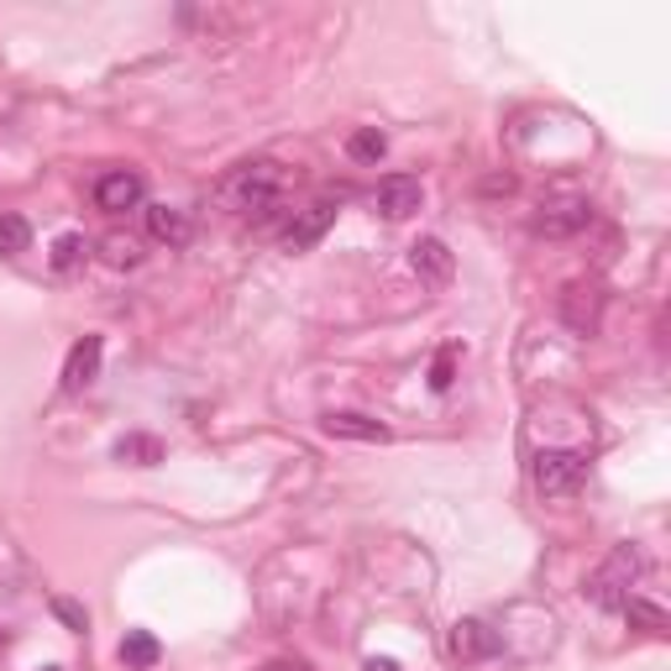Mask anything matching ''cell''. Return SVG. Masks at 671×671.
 <instances>
[{"mask_svg":"<svg viewBox=\"0 0 671 671\" xmlns=\"http://www.w3.org/2000/svg\"><path fill=\"white\" fill-rule=\"evenodd\" d=\"M220 195H226L231 210H273L278 195H283V168H278L273 158L241 163V168H231V178H226Z\"/></svg>","mask_w":671,"mask_h":671,"instance_id":"obj_1","label":"cell"},{"mask_svg":"<svg viewBox=\"0 0 671 671\" xmlns=\"http://www.w3.org/2000/svg\"><path fill=\"white\" fill-rule=\"evenodd\" d=\"M640 567H646V561H640V551H634V546H619V551H613L609 561L592 572V582H588L592 603H598V609H624L630 582L640 577Z\"/></svg>","mask_w":671,"mask_h":671,"instance_id":"obj_2","label":"cell"},{"mask_svg":"<svg viewBox=\"0 0 671 671\" xmlns=\"http://www.w3.org/2000/svg\"><path fill=\"white\" fill-rule=\"evenodd\" d=\"M535 488L546 498H561V494H577L582 488V477H588V456L582 452H540L535 456Z\"/></svg>","mask_w":671,"mask_h":671,"instance_id":"obj_3","label":"cell"},{"mask_svg":"<svg viewBox=\"0 0 671 671\" xmlns=\"http://www.w3.org/2000/svg\"><path fill=\"white\" fill-rule=\"evenodd\" d=\"M504 651V640L498 630H488L483 619H456L452 630H446V655L452 661H488V655Z\"/></svg>","mask_w":671,"mask_h":671,"instance_id":"obj_4","label":"cell"},{"mask_svg":"<svg viewBox=\"0 0 671 671\" xmlns=\"http://www.w3.org/2000/svg\"><path fill=\"white\" fill-rule=\"evenodd\" d=\"M142 195H147V184H142V174H132V168H111V174L95 178V205L105 210V216L137 210Z\"/></svg>","mask_w":671,"mask_h":671,"instance_id":"obj_5","label":"cell"},{"mask_svg":"<svg viewBox=\"0 0 671 671\" xmlns=\"http://www.w3.org/2000/svg\"><path fill=\"white\" fill-rule=\"evenodd\" d=\"M588 220H592V205L588 199H551V205H540V216H535V231L540 237H577V231H588Z\"/></svg>","mask_w":671,"mask_h":671,"instance_id":"obj_6","label":"cell"},{"mask_svg":"<svg viewBox=\"0 0 671 671\" xmlns=\"http://www.w3.org/2000/svg\"><path fill=\"white\" fill-rule=\"evenodd\" d=\"M420 199H425V189H420V178H410V174H389L383 184H378V210H383L389 220L415 216Z\"/></svg>","mask_w":671,"mask_h":671,"instance_id":"obj_7","label":"cell"},{"mask_svg":"<svg viewBox=\"0 0 671 671\" xmlns=\"http://www.w3.org/2000/svg\"><path fill=\"white\" fill-rule=\"evenodd\" d=\"M100 357H105V341H100V336H84L80 347L69 352V362H63V389H69V394H80V389L95 383Z\"/></svg>","mask_w":671,"mask_h":671,"instance_id":"obj_8","label":"cell"},{"mask_svg":"<svg viewBox=\"0 0 671 671\" xmlns=\"http://www.w3.org/2000/svg\"><path fill=\"white\" fill-rule=\"evenodd\" d=\"M331 220H336V205H331V199H316V205H310V210H299V220L283 231V247H289V252L316 247V241L326 237V226H331Z\"/></svg>","mask_w":671,"mask_h":671,"instance_id":"obj_9","label":"cell"},{"mask_svg":"<svg viewBox=\"0 0 671 671\" xmlns=\"http://www.w3.org/2000/svg\"><path fill=\"white\" fill-rule=\"evenodd\" d=\"M561 316L572 331H598V316H603V295H598V283H572L567 295H561Z\"/></svg>","mask_w":671,"mask_h":671,"instance_id":"obj_10","label":"cell"},{"mask_svg":"<svg viewBox=\"0 0 671 671\" xmlns=\"http://www.w3.org/2000/svg\"><path fill=\"white\" fill-rule=\"evenodd\" d=\"M147 237L168 241V247H184V241L195 237V220H189V210H178V205H153L147 210Z\"/></svg>","mask_w":671,"mask_h":671,"instance_id":"obj_11","label":"cell"},{"mask_svg":"<svg viewBox=\"0 0 671 671\" xmlns=\"http://www.w3.org/2000/svg\"><path fill=\"white\" fill-rule=\"evenodd\" d=\"M410 262H415V273L425 278V283H446V278H452V252H446L441 237H420L415 247H410Z\"/></svg>","mask_w":671,"mask_h":671,"instance_id":"obj_12","label":"cell"},{"mask_svg":"<svg viewBox=\"0 0 671 671\" xmlns=\"http://www.w3.org/2000/svg\"><path fill=\"white\" fill-rule=\"evenodd\" d=\"M326 435H341V441H389V425H378L368 415H326Z\"/></svg>","mask_w":671,"mask_h":671,"instance_id":"obj_13","label":"cell"},{"mask_svg":"<svg viewBox=\"0 0 671 671\" xmlns=\"http://www.w3.org/2000/svg\"><path fill=\"white\" fill-rule=\"evenodd\" d=\"M158 640H153V634H142V630H132L126 634V640H121V661H126V667L132 671H153L158 667Z\"/></svg>","mask_w":671,"mask_h":671,"instance_id":"obj_14","label":"cell"},{"mask_svg":"<svg viewBox=\"0 0 671 671\" xmlns=\"http://www.w3.org/2000/svg\"><path fill=\"white\" fill-rule=\"evenodd\" d=\"M84 262H90V241L80 231H69V237L53 241V273H80Z\"/></svg>","mask_w":671,"mask_h":671,"instance_id":"obj_15","label":"cell"},{"mask_svg":"<svg viewBox=\"0 0 671 671\" xmlns=\"http://www.w3.org/2000/svg\"><path fill=\"white\" fill-rule=\"evenodd\" d=\"M163 456V446L153 435H121L116 441V462H137V467H153Z\"/></svg>","mask_w":671,"mask_h":671,"instance_id":"obj_16","label":"cell"},{"mask_svg":"<svg viewBox=\"0 0 671 671\" xmlns=\"http://www.w3.org/2000/svg\"><path fill=\"white\" fill-rule=\"evenodd\" d=\"M347 153H352L357 163H378L383 153H389V137H383L378 126H362V132H352V137H347Z\"/></svg>","mask_w":671,"mask_h":671,"instance_id":"obj_17","label":"cell"},{"mask_svg":"<svg viewBox=\"0 0 671 671\" xmlns=\"http://www.w3.org/2000/svg\"><path fill=\"white\" fill-rule=\"evenodd\" d=\"M32 241V226L21 216H0V257H21Z\"/></svg>","mask_w":671,"mask_h":671,"instance_id":"obj_18","label":"cell"},{"mask_svg":"<svg viewBox=\"0 0 671 671\" xmlns=\"http://www.w3.org/2000/svg\"><path fill=\"white\" fill-rule=\"evenodd\" d=\"M624 613H630V624H640L646 634H667V609H655L646 598H624Z\"/></svg>","mask_w":671,"mask_h":671,"instance_id":"obj_19","label":"cell"},{"mask_svg":"<svg viewBox=\"0 0 671 671\" xmlns=\"http://www.w3.org/2000/svg\"><path fill=\"white\" fill-rule=\"evenodd\" d=\"M105 257H111L116 268H137V262H142V247H137L132 237H111V241H105Z\"/></svg>","mask_w":671,"mask_h":671,"instance_id":"obj_20","label":"cell"},{"mask_svg":"<svg viewBox=\"0 0 671 671\" xmlns=\"http://www.w3.org/2000/svg\"><path fill=\"white\" fill-rule=\"evenodd\" d=\"M452 373H456V352L446 347V352L435 357V368H431V389H452Z\"/></svg>","mask_w":671,"mask_h":671,"instance_id":"obj_21","label":"cell"},{"mask_svg":"<svg viewBox=\"0 0 671 671\" xmlns=\"http://www.w3.org/2000/svg\"><path fill=\"white\" fill-rule=\"evenodd\" d=\"M53 613H59L69 630H84V624H90V619H84V609H80V603H69V598H59V603H53Z\"/></svg>","mask_w":671,"mask_h":671,"instance_id":"obj_22","label":"cell"},{"mask_svg":"<svg viewBox=\"0 0 671 671\" xmlns=\"http://www.w3.org/2000/svg\"><path fill=\"white\" fill-rule=\"evenodd\" d=\"M368 671H399V661H389V655H373V661H368Z\"/></svg>","mask_w":671,"mask_h":671,"instance_id":"obj_23","label":"cell"},{"mask_svg":"<svg viewBox=\"0 0 671 671\" xmlns=\"http://www.w3.org/2000/svg\"><path fill=\"white\" fill-rule=\"evenodd\" d=\"M268 671H310V667H304V661H273Z\"/></svg>","mask_w":671,"mask_h":671,"instance_id":"obj_24","label":"cell"}]
</instances>
